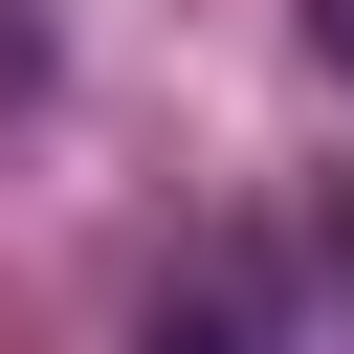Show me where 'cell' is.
<instances>
[{"instance_id":"cell-3","label":"cell","mask_w":354,"mask_h":354,"mask_svg":"<svg viewBox=\"0 0 354 354\" xmlns=\"http://www.w3.org/2000/svg\"><path fill=\"white\" fill-rule=\"evenodd\" d=\"M310 44H332V66H354V0H310Z\"/></svg>"},{"instance_id":"cell-2","label":"cell","mask_w":354,"mask_h":354,"mask_svg":"<svg viewBox=\"0 0 354 354\" xmlns=\"http://www.w3.org/2000/svg\"><path fill=\"white\" fill-rule=\"evenodd\" d=\"M22 66H44V22H22V0H0V88H22Z\"/></svg>"},{"instance_id":"cell-1","label":"cell","mask_w":354,"mask_h":354,"mask_svg":"<svg viewBox=\"0 0 354 354\" xmlns=\"http://www.w3.org/2000/svg\"><path fill=\"white\" fill-rule=\"evenodd\" d=\"M133 354H243V266H199V288H155V332Z\"/></svg>"}]
</instances>
